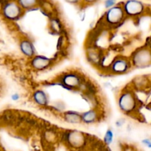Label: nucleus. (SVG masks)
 Listing matches in <instances>:
<instances>
[{
    "instance_id": "nucleus-13",
    "label": "nucleus",
    "mask_w": 151,
    "mask_h": 151,
    "mask_svg": "<svg viewBox=\"0 0 151 151\" xmlns=\"http://www.w3.org/2000/svg\"><path fill=\"white\" fill-rule=\"evenodd\" d=\"M34 99H35V101L38 104L41 105V106H45L47 104V97H46V94L43 91H38L35 92V94H34Z\"/></svg>"
},
{
    "instance_id": "nucleus-18",
    "label": "nucleus",
    "mask_w": 151,
    "mask_h": 151,
    "mask_svg": "<svg viewBox=\"0 0 151 151\" xmlns=\"http://www.w3.org/2000/svg\"><path fill=\"white\" fill-rule=\"evenodd\" d=\"M19 96L17 94H15L12 96V99H13V100H19Z\"/></svg>"
},
{
    "instance_id": "nucleus-9",
    "label": "nucleus",
    "mask_w": 151,
    "mask_h": 151,
    "mask_svg": "<svg viewBox=\"0 0 151 151\" xmlns=\"http://www.w3.org/2000/svg\"><path fill=\"white\" fill-rule=\"evenodd\" d=\"M62 83H63L65 85L68 86L69 87H74L79 85V83H81V81H80L79 77L71 74V75H65L63 77Z\"/></svg>"
},
{
    "instance_id": "nucleus-5",
    "label": "nucleus",
    "mask_w": 151,
    "mask_h": 151,
    "mask_svg": "<svg viewBox=\"0 0 151 151\" xmlns=\"http://www.w3.org/2000/svg\"><path fill=\"white\" fill-rule=\"evenodd\" d=\"M134 60L135 65L140 66H145L146 64L149 65L150 62V55L149 52H145V50H142V51L137 52L133 58Z\"/></svg>"
},
{
    "instance_id": "nucleus-10",
    "label": "nucleus",
    "mask_w": 151,
    "mask_h": 151,
    "mask_svg": "<svg viewBox=\"0 0 151 151\" xmlns=\"http://www.w3.org/2000/svg\"><path fill=\"white\" fill-rule=\"evenodd\" d=\"M21 50L24 55L27 56H31L33 55L34 50L32 45L28 41H22L21 44Z\"/></svg>"
},
{
    "instance_id": "nucleus-19",
    "label": "nucleus",
    "mask_w": 151,
    "mask_h": 151,
    "mask_svg": "<svg viewBox=\"0 0 151 151\" xmlns=\"http://www.w3.org/2000/svg\"><path fill=\"white\" fill-rule=\"evenodd\" d=\"M144 143L145 145H147V146H148V147H150V141L149 139H146V140H144Z\"/></svg>"
},
{
    "instance_id": "nucleus-2",
    "label": "nucleus",
    "mask_w": 151,
    "mask_h": 151,
    "mask_svg": "<svg viewBox=\"0 0 151 151\" xmlns=\"http://www.w3.org/2000/svg\"><path fill=\"white\" fill-rule=\"evenodd\" d=\"M22 7L15 2H6L2 7V13L6 19H16L22 14Z\"/></svg>"
},
{
    "instance_id": "nucleus-1",
    "label": "nucleus",
    "mask_w": 151,
    "mask_h": 151,
    "mask_svg": "<svg viewBox=\"0 0 151 151\" xmlns=\"http://www.w3.org/2000/svg\"><path fill=\"white\" fill-rule=\"evenodd\" d=\"M145 4L139 0H127L124 4V13L130 16L142 14L145 10Z\"/></svg>"
},
{
    "instance_id": "nucleus-3",
    "label": "nucleus",
    "mask_w": 151,
    "mask_h": 151,
    "mask_svg": "<svg viewBox=\"0 0 151 151\" xmlns=\"http://www.w3.org/2000/svg\"><path fill=\"white\" fill-rule=\"evenodd\" d=\"M123 8L120 6L112 7L107 11L106 15V19L108 23L115 24H118L122 21L124 17Z\"/></svg>"
},
{
    "instance_id": "nucleus-14",
    "label": "nucleus",
    "mask_w": 151,
    "mask_h": 151,
    "mask_svg": "<svg viewBox=\"0 0 151 151\" xmlns=\"http://www.w3.org/2000/svg\"><path fill=\"white\" fill-rule=\"evenodd\" d=\"M65 118H66L67 122L72 124L79 123L81 121V116H79L78 114L74 113V112H69V113H67Z\"/></svg>"
},
{
    "instance_id": "nucleus-15",
    "label": "nucleus",
    "mask_w": 151,
    "mask_h": 151,
    "mask_svg": "<svg viewBox=\"0 0 151 151\" xmlns=\"http://www.w3.org/2000/svg\"><path fill=\"white\" fill-rule=\"evenodd\" d=\"M112 140H113V133L111 130H109L106 132V136H105L104 141L106 144H110V143H111Z\"/></svg>"
},
{
    "instance_id": "nucleus-16",
    "label": "nucleus",
    "mask_w": 151,
    "mask_h": 151,
    "mask_svg": "<svg viewBox=\"0 0 151 151\" xmlns=\"http://www.w3.org/2000/svg\"><path fill=\"white\" fill-rule=\"evenodd\" d=\"M115 4V0H106L105 4L106 7H112Z\"/></svg>"
},
{
    "instance_id": "nucleus-17",
    "label": "nucleus",
    "mask_w": 151,
    "mask_h": 151,
    "mask_svg": "<svg viewBox=\"0 0 151 151\" xmlns=\"http://www.w3.org/2000/svg\"><path fill=\"white\" fill-rule=\"evenodd\" d=\"M66 1H67V2L70 3V4H78V3L81 1V0H65Z\"/></svg>"
},
{
    "instance_id": "nucleus-20",
    "label": "nucleus",
    "mask_w": 151,
    "mask_h": 151,
    "mask_svg": "<svg viewBox=\"0 0 151 151\" xmlns=\"http://www.w3.org/2000/svg\"><path fill=\"white\" fill-rule=\"evenodd\" d=\"M83 1L86 3H94L97 0H83Z\"/></svg>"
},
{
    "instance_id": "nucleus-6",
    "label": "nucleus",
    "mask_w": 151,
    "mask_h": 151,
    "mask_svg": "<svg viewBox=\"0 0 151 151\" xmlns=\"http://www.w3.org/2000/svg\"><path fill=\"white\" fill-rule=\"evenodd\" d=\"M66 140L71 145L74 147H78L80 146H82L84 142L83 137L81 134L78 132H72L65 135Z\"/></svg>"
},
{
    "instance_id": "nucleus-8",
    "label": "nucleus",
    "mask_w": 151,
    "mask_h": 151,
    "mask_svg": "<svg viewBox=\"0 0 151 151\" xmlns=\"http://www.w3.org/2000/svg\"><path fill=\"white\" fill-rule=\"evenodd\" d=\"M128 62L123 59H119V60H115L114 63L112 65V70L115 72L121 73L124 72L128 69Z\"/></svg>"
},
{
    "instance_id": "nucleus-4",
    "label": "nucleus",
    "mask_w": 151,
    "mask_h": 151,
    "mask_svg": "<svg viewBox=\"0 0 151 151\" xmlns=\"http://www.w3.org/2000/svg\"><path fill=\"white\" fill-rule=\"evenodd\" d=\"M119 107L121 110L125 112H131L134 110L136 106L135 100L131 93H125L120 97L119 101Z\"/></svg>"
},
{
    "instance_id": "nucleus-11",
    "label": "nucleus",
    "mask_w": 151,
    "mask_h": 151,
    "mask_svg": "<svg viewBox=\"0 0 151 151\" xmlns=\"http://www.w3.org/2000/svg\"><path fill=\"white\" fill-rule=\"evenodd\" d=\"M38 0H18L17 4L22 8L29 9L35 7L38 4Z\"/></svg>"
},
{
    "instance_id": "nucleus-7",
    "label": "nucleus",
    "mask_w": 151,
    "mask_h": 151,
    "mask_svg": "<svg viewBox=\"0 0 151 151\" xmlns=\"http://www.w3.org/2000/svg\"><path fill=\"white\" fill-rule=\"evenodd\" d=\"M51 60L44 57H36L32 60V64L37 69H42L50 65Z\"/></svg>"
},
{
    "instance_id": "nucleus-12",
    "label": "nucleus",
    "mask_w": 151,
    "mask_h": 151,
    "mask_svg": "<svg viewBox=\"0 0 151 151\" xmlns=\"http://www.w3.org/2000/svg\"><path fill=\"white\" fill-rule=\"evenodd\" d=\"M96 118H97V114L94 111H89L86 113H84L81 116V119H83V121L88 124L94 122Z\"/></svg>"
}]
</instances>
